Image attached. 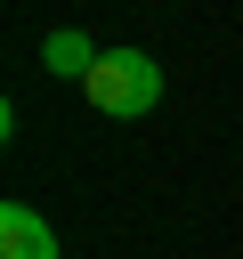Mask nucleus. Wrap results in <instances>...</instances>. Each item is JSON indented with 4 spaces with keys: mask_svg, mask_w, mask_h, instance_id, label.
<instances>
[{
    "mask_svg": "<svg viewBox=\"0 0 243 259\" xmlns=\"http://www.w3.org/2000/svg\"><path fill=\"white\" fill-rule=\"evenodd\" d=\"M81 89H89V105H97V113L138 121V113H154V97H162V65H154L146 49H105V57H97V73H89Z\"/></svg>",
    "mask_w": 243,
    "mask_h": 259,
    "instance_id": "obj_1",
    "label": "nucleus"
},
{
    "mask_svg": "<svg viewBox=\"0 0 243 259\" xmlns=\"http://www.w3.org/2000/svg\"><path fill=\"white\" fill-rule=\"evenodd\" d=\"M0 259H57V235L32 202H0Z\"/></svg>",
    "mask_w": 243,
    "mask_h": 259,
    "instance_id": "obj_2",
    "label": "nucleus"
},
{
    "mask_svg": "<svg viewBox=\"0 0 243 259\" xmlns=\"http://www.w3.org/2000/svg\"><path fill=\"white\" fill-rule=\"evenodd\" d=\"M97 57H105V49H89L81 32H49V40H40V65H49V73H73V81H89Z\"/></svg>",
    "mask_w": 243,
    "mask_h": 259,
    "instance_id": "obj_3",
    "label": "nucleus"
}]
</instances>
